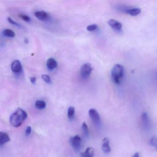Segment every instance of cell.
Listing matches in <instances>:
<instances>
[{"label":"cell","mask_w":157,"mask_h":157,"mask_svg":"<svg viewBox=\"0 0 157 157\" xmlns=\"http://www.w3.org/2000/svg\"><path fill=\"white\" fill-rule=\"evenodd\" d=\"M27 118V114L26 112L23 109L18 108L15 112L11 115L10 122L13 126L19 127L23 123Z\"/></svg>","instance_id":"1"},{"label":"cell","mask_w":157,"mask_h":157,"mask_svg":"<svg viewBox=\"0 0 157 157\" xmlns=\"http://www.w3.org/2000/svg\"><path fill=\"white\" fill-rule=\"evenodd\" d=\"M124 68L122 65L116 64L111 71L112 80L114 83L119 84L121 83L124 76Z\"/></svg>","instance_id":"2"},{"label":"cell","mask_w":157,"mask_h":157,"mask_svg":"<svg viewBox=\"0 0 157 157\" xmlns=\"http://www.w3.org/2000/svg\"><path fill=\"white\" fill-rule=\"evenodd\" d=\"M92 69L91 65L88 63L83 64L80 68V77L83 79H86L91 75Z\"/></svg>","instance_id":"3"},{"label":"cell","mask_w":157,"mask_h":157,"mask_svg":"<svg viewBox=\"0 0 157 157\" xmlns=\"http://www.w3.org/2000/svg\"><path fill=\"white\" fill-rule=\"evenodd\" d=\"M88 114L93 123L97 126H100L101 124V117L97 110L94 108H92L89 110Z\"/></svg>","instance_id":"4"},{"label":"cell","mask_w":157,"mask_h":157,"mask_svg":"<svg viewBox=\"0 0 157 157\" xmlns=\"http://www.w3.org/2000/svg\"><path fill=\"white\" fill-rule=\"evenodd\" d=\"M82 139L79 136H75L71 137L70 139V143L73 149L76 152H78L80 151L81 148Z\"/></svg>","instance_id":"5"},{"label":"cell","mask_w":157,"mask_h":157,"mask_svg":"<svg viewBox=\"0 0 157 157\" xmlns=\"http://www.w3.org/2000/svg\"><path fill=\"white\" fill-rule=\"evenodd\" d=\"M142 122L143 126L145 129H149L150 127V121L148 114L147 112H143L142 115Z\"/></svg>","instance_id":"6"},{"label":"cell","mask_w":157,"mask_h":157,"mask_svg":"<svg viewBox=\"0 0 157 157\" xmlns=\"http://www.w3.org/2000/svg\"><path fill=\"white\" fill-rule=\"evenodd\" d=\"M107 23L110 27L117 31H119L122 30V25L120 22L116 20H110L108 21Z\"/></svg>","instance_id":"7"},{"label":"cell","mask_w":157,"mask_h":157,"mask_svg":"<svg viewBox=\"0 0 157 157\" xmlns=\"http://www.w3.org/2000/svg\"><path fill=\"white\" fill-rule=\"evenodd\" d=\"M12 71L15 73H19L22 70V65L19 60H15L13 61L11 66Z\"/></svg>","instance_id":"8"},{"label":"cell","mask_w":157,"mask_h":157,"mask_svg":"<svg viewBox=\"0 0 157 157\" xmlns=\"http://www.w3.org/2000/svg\"><path fill=\"white\" fill-rule=\"evenodd\" d=\"M34 15L37 19L41 20H46L49 18V15L44 11H38L34 12Z\"/></svg>","instance_id":"9"},{"label":"cell","mask_w":157,"mask_h":157,"mask_svg":"<svg viewBox=\"0 0 157 157\" xmlns=\"http://www.w3.org/2000/svg\"><path fill=\"white\" fill-rule=\"evenodd\" d=\"M102 149L105 153H109L111 152V148L110 147V141L107 138H105L102 140Z\"/></svg>","instance_id":"10"},{"label":"cell","mask_w":157,"mask_h":157,"mask_svg":"<svg viewBox=\"0 0 157 157\" xmlns=\"http://www.w3.org/2000/svg\"><path fill=\"white\" fill-rule=\"evenodd\" d=\"M10 140V139L7 133L4 132H0V145L1 146H2L6 143L9 142Z\"/></svg>","instance_id":"11"},{"label":"cell","mask_w":157,"mask_h":157,"mask_svg":"<svg viewBox=\"0 0 157 157\" xmlns=\"http://www.w3.org/2000/svg\"><path fill=\"white\" fill-rule=\"evenodd\" d=\"M58 66L57 62L53 58H49L47 61V66L49 70H53L56 68Z\"/></svg>","instance_id":"12"},{"label":"cell","mask_w":157,"mask_h":157,"mask_svg":"<svg viewBox=\"0 0 157 157\" xmlns=\"http://www.w3.org/2000/svg\"><path fill=\"white\" fill-rule=\"evenodd\" d=\"M95 150L92 148H88L85 152L82 153V157H93Z\"/></svg>","instance_id":"13"},{"label":"cell","mask_w":157,"mask_h":157,"mask_svg":"<svg viewBox=\"0 0 157 157\" xmlns=\"http://www.w3.org/2000/svg\"><path fill=\"white\" fill-rule=\"evenodd\" d=\"M141 10L139 8H129L127 11L126 13L132 16H137L139 15L141 13Z\"/></svg>","instance_id":"14"},{"label":"cell","mask_w":157,"mask_h":157,"mask_svg":"<svg viewBox=\"0 0 157 157\" xmlns=\"http://www.w3.org/2000/svg\"><path fill=\"white\" fill-rule=\"evenodd\" d=\"M2 34L4 36L7 37H13L15 36V32L10 29H4L2 31Z\"/></svg>","instance_id":"15"},{"label":"cell","mask_w":157,"mask_h":157,"mask_svg":"<svg viewBox=\"0 0 157 157\" xmlns=\"http://www.w3.org/2000/svg\"><path fill=\"white\" fill-rule=\"evenodd\" d=\"M35 106H36V108H37V109L42 110V109L45 108L46 107V102L44 101L38 100V101H37L36 102Z\"/></svg>","instance_id":"16"},{"label":"cell","mask_w":157,"mask_h":157,"mask_svg":"<svg viewBox=\"0 0 157 157\" xmlns=\"http://www.w3.org/2000/svg\"><path fill=\"white\" fill-rule=\"evenodd\" d=\"M75 110L74 107L71 106L68 109V117L70 120H72L74 118V115H75Z\"/></svg>","instance_id":"17"},{"label":"cell","mask_w":157,"mask_h":157,"mask_svg":"<svg viewBox=\"0 0 157 157\" xmlns=\"http://www.w3.org/2000/svg\"><path fill=\"white\" fill-rule=\"evenodd\" d=\"M84 136L86 137H88L89 136V131H88V127L87 124L85 122H83L82 126Z\"/></svg>","instance_id":"18"},{"label":"cell","mask_w":157,"mask_h":157,"mask_svg":"<svg viewBox=\"0 0 157 157\" xmlns=\"http://www.w3.org/2000/svg\"><path fill=\"white\" fill-rule=\"evenodd\" d=\"M150 143L151 146L157 149V137H153L151 138L150 140Z\"/></svg>","instance_id":"19"},{"label":"cell","mask_w":157,"mask_h":157,"mask_svg":"<svg viewBox=\"0 0 157 157\" xmlns=\"http://www.w3.org/2000/svg\"><path fill=\"white\" fill-rule=\"evenodd\" d=\"M42 80L46 83H48V84H51V80L50 77L48 75L43 74L42 76Z\"/></svg>","instance_id":"20"},{"label":"cell","mask_w":157,"mask_h":157,"mask_svg":"<svg viewBox=\"0 0 157 157\" xmlns=\"http://www.w3.org/2000/svg\"><path fill=\"white\" fill-rule=\"evenodd\" d=\"M98 28L97 25L96 24H93V25H89L87 27V30L89 31H96Z\"/></svg>","instance_id":"21"},{"label":"cell","mask_w":157,"mask_h":157,"mask_svg":"<svg viewBox=\"0 0 157 157\" xmlns=\"http://www.w3.org/2000/svg\"><path fill=\"white\" fill-rule=\"evenodd\" d=\"M19 17L21 19L24 20L25 21H31V18L27 15H24V14H20L19 15Z\"/></svg>","instance_id":"22"},{"label":"cell","mask_w":157,"mask_h":157,"mask_svg":"<svg viewBox=\"0 0 157 157\" xmlns=\"http://www.w3.org/2000/svg\"><path fill=\"white\" fill-rule=\"evenodd\" d=\"M7 21H8L9 22L10 24H12V25H15V26H17L18 27H21V26L20 24L18 23L17 22H16L15 21L13 20L11 18H7Z\"/></svg>","instance_id":"23"},{"label":"cell","mask_w":157,"mask_h":157,"mask_svg":"<svg viewBox=\"0 0 157 157\" xmlns=\"http://www.w3.org/2000/svg\"><path fill=\"white\" fill-rule=\"evenodd\" d=\"M31 131H32V129H31V126H29L27 127L26 129V132H25L26 136H30V134H31Z\"/></svg>","instance_id":"24"},{"label":"cell","mask_w":157,"mask_h":157,"mask_svg":"<svg viewBox=\"0 0 157 157\" xmlns=\"http://www.w3.org/2000/svg\"><path fill=\"white\" fill-rule=\"evenodd\" d=\"M36 77H31L30 78V80H31V82L32 84H35L36 82Z\"/></svg>","instance_id":"25"},{"label":"cell","mask_w":157,"mask_h":157,"mask_svg":"<svg viewBox=\"0 0 157 157\" xmlns=\"http://www.w3.org/2000/svg\"><path fill=\"white\" fill-rule=\"evenodd\" d=\"M132 157H140V156H139V153H136L134 154Z\"/></svg>","instance_id":"26"}]
</instances>
